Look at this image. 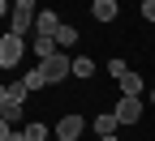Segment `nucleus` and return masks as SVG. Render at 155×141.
Returning <instances> with one entry per match:
<instances>
[{"instance_id": "12", "label": "nucleus", "mask_w": 155, "mask_h": 141, "mask_svg": "<svg viewBox=\"0 0 155 141\" xmlns=\"http://www.w3.org/2000/svg\"><path fill=\"white\" fill-rule=\"evenodd\" d=\"M73 77H82V81L95 77V60H91V56H73Z\"/></svg>"}, {"instance_id": "5", "label": "nucleus", "mask_w": 155, "mask_h": 141, "mask_svg": "<svg viewBox=\"0 0 155 141\" xmlns=\"http://www.w3.org/2000/svg\"><path fill=\"white\" fill-rule=\"evenodd\" d=\"M35 9L30 5H13V13H9V34H22L26 38V30H35Z\"/></svg>"}, {"instance_id": "2", "label": "nucleus", "mask_w": 155, "mask_h": 141, "mask_svg": "<svg viewBox=\"0 0 155 141\" xmlns=\"http://www.w3.org/2000/svg\"><path fill=\"white\" fill-rule=\"evenodd\" d=\"M35 69L48 77V86H61L65 77H73V60H69L65 51H56V56H48V60H39Z\"/></svg>"}, {"instance_id": "20", "label": "nucleus", "mask_w": 155, "mask_h": 141, "mask_svg": "<svg viewBox=\"0 0 155 141\" xmlns=\"http://www.w3.org/2000/svg\"><path fill=\"white\" fill-rule=\"evenodd\" d=\"M147 103H151V107H155V86H151V90H147Z\"/></svg>"}, {"instance_id": "11", "label": "nucleus", "mask_w": 155, "mask_h": 141, "mask_svg": "<svg viewBox=\"0 0 155 141\" xmlns=\"http://www.w3.org/2000/svg\"><path fill=\"white\" fill-rule=\"evenodd\" d=\"M116 128H121V124H116L112 111H99V115H95V133H99V137H116Z\"/></svg>"}, {"instance_id": "17", "label": "nucleus", "mask_w": 155, "mask_h": 141, "mask_svg": "<svg viewBox=\"0 0 155 141\" xmlns=\"http://www.w3.org/2000/svg\"><path fill=\"white\" fill-rule=\"evenodd\" d=\"M142 22L155 26V0H142Z\"/></svg>"}, {"instance_id": "18", "label": "nucleus", "mask_w": 155, "mask_h": 141, "mask_svg": "<svg viewBox=\"0 0 155 141\" xmlns=\"http://www.w3.org/2000/svg\"><path fill=\"white\" fill-rule=\"evenodd\" d=\"M13 137V124H9V120H0V141H9Z\"/></svg>"}, {"instance_id": "14", "label": "nucleus", "mask_w": 155, "mask_h": 141, "mask_svg": "<svg viewBox=\"0 0 155 141\" xmlns=\"http://www.w3.org/2000/svg\"><path fill=\"white\" fill-rule=\"evenodd\" d=\"M22 133H26V141H48V133H52V128L43 124V120H30V124H26Z\"/></svg>"}, {"instance_id": "16", "label": "nucleus", "mask_w": 155, "mask_h": 141, "mask_svg": "<svg viewBox=\"0 0 155 141\" xmlns=\"http://www.w3.org/2000/svg\"><path fill=\"white\" fill-rule=\"evenodd\" d=\"M125 73H129V64H125L121 56H112V60H108V77H112V81H121Z\"/></svg>"}, {"instance_id": "3", "label": "nucleus", "mask_w": 155, "mask_h": 141, "mask_svg": "<svg viewBox=\"0 0 155 141\" xmlns=\"http://www.w3.org/2000/svg\"><path fill=\"white\" fill-rule=\"evenodd\" d=\"M22 56H26V38L5 30V43H0V69H17V64H22Z\"/></svg>"}, {"instance_id": "13", "label": "nucleus", "mask_w": 155, "mask_h": 141, "mask_svg": "<svg viewBox=\"0 0 155 141\" xmlns=\"http://www.w3.org/2000/svg\"><path fill=\"white\" fill-rule=\"evenodd\" d=\"M22 86H26V90L35 94V90H43V86H48V77L39 73V69H26V73H22Z\"/></svg>"}, {"instance_id": "4", "label": "nucleus", "mask_w": 155, "mask_h": 141, "mask_svg": "<svg viewBox=\"0 0 155 141\" xmlns=\"http://www.w3.org/2000/svg\"><path fill=\"white\" fill-rule=\"evenodd\" d=\"M142 107H147L142 98H125V94H121V98H116V107H112V115H116V124L129 128V124H138V120H142Z\"/></svg>"}, {"instance_id": "21", "label": "nucleus", "mask_w": 155, "mask_h": 141, "mask_svg": "<svg viewBox=\"0 0 155 141\" xmlns=\"http://www.w3.org/2000/svg\"><path fill=\"white\" fill-rule=\"evenodd\" d=\"M9 141H26V133H17V128H13V137H9Z\"/></svg>"}, {"instance_id": "25", "label": "nucleus", "mask_w": 155, "mask_h": 141, "mask_svg": "<svg viewBox=\"0 0 155 141\" xmlns=\"http://www.w3.org/2000/svg\"><path fill=\"white\" fill-rule=\"evenodd\" d=\"M52 141H65V137H52Z\"/></svg>"}, {"instance_id": "23", "label": "nucleus", "mask_w": 155, "mask_h": 141, "mask_svg": "<svg viewBox=\"0 0 155 141\" xmlns=\"http://www.w3.org/2000/svg\"><path fill=\"white\" fill-rule=\"evenodd\" d=\"M13 5H30V9H35V0H13Z\"/></svg>"}, {"instance_id": "19", "label": "nucleus", "mask_w": 155, "mask_h": 141, "mask_svg": "<svg viewBox=\"0 0 155 141\" xmlns=\"http://www.w3.org/2000/svg\"><path fill=\"white\" fill-rule=\"evenodd\" d=\"M13 13V0H0V17H9Z\"/></svg>"}, {"instance_id": "9", "label": "nucleus", "mask_w": 155, "mask_h": 141, "mask_svg": "<svg viewBox=\"0 0 155 141\" xmlns=\"http://www.w3.org/2000/svg\"><path fill=\"white\" fill-rule=\"evenodd\" d=\"M116 86H121V94H125V98H142V94H147V86H142V77L134 73V69H129V73H125V77H121V81H116Z\"/></svg>"}, {"instance_id": "8", "label": "nucleus", "mask_w": 155, "mask_h": 141, "mask_svg": "<svg viewBox=\"0 0 155 141\" xmlns=\"http://www.w3.org/2000/svg\"><path fill=\"white\" fill-rule=\"evenodd\" d=\"M30 51H35V60H48V56H56L61 47H56L52 34H35V38H30Z\"/></svg>"}, {"instance_id": "7", "label": "nucleus", "mask_w": 155, "mask_h": 141, "mask_svg": "<svg viewBox=\"0 0 155 141\" xmlns=\"http://www.w3.org/2000/svg\"><path fill=\"white\" fill-rule=\"evenodd\" d=\"M61 26H65V22H61L52 9H43V13L35 17V34H52V38H56V30H61Z\"/></svg>"}, {"instance_id": "15", "label": "nucleus", "mask_w": 155, "mask_h": 141, "mask_svg": "<svg viewBox=\"0 0 155 141\" xmlns=\"http://www.w3.org/2000/svg\"><path fill=\"white\" fill-rule=\"evenodd\" d=\"M73 43H78V30H73V26L65 22L61 30H56V47H61V51H65V47H73Z\"/></svg>"}, {"instance_id": "26", "label": "nucleus", "mask_w": 155, "mask_h": 141, "mask_svg": "<svg viewBox=\"0 0 155 141\" xmlns=\"http://www.w3.org/2000/svg\"><path fill=\"white\" fill-rule=\"evenodd\" d=\"M0 43H5V34H0Z\"/></svg>"}, {"instance_id": "10", "label": "nucleus", "mask_w": 155, "mask_h": 141, "mask_svg": "<svg viewBox=\"0 0 155 141\" xmlns=\"http://www.w3.org/2000/svg\"><path fill=\"white\" fill-rule=\"evenodd\" d=\"M91 17L104 22V26H112L116 22V0H95V5H91Z\"/></svg>"}, {"instance_id": "1", "label": "nucleus", "mask_w": 155, "mask_h": 141, "mask_svg": "<svg viewBox=\"0 0 155 141\" xmlns=\"http://www.w3.org/2000/svg\"><path fill=\"white\" fill-rule=\"evenodd\" d=\"M26 98H30V90H26L22 81H13V86H9V98L0 103V120L22 124V115H26Z\"/></svg>"}, {"instance_id": "22", "label": "nucleus", "mask_w": 155, "mask_h": 141, "mask_svg": "<svg viewBox=\"0 0 155 141\" xmlns=\"http://www.w3.org/2000/svg\"><path fill=\"white\" fill-rule=\"evenodd\" d=\"M5 98H9V86H0V103H5Z\"/></svg>"}, {"instance_id": "6", "label": "nucleus", "mask_w": 155, "mask_h": 141, "mask_svg": "<svg viewBox=\"0 0 155 141\" xmlns=\"http://www.w3.org/2000/svg\"><path fill=\"white\" fill-rule=\"evenodd\" d=\"M82 133H86V120L78 115V111H69V115H61V124H56V133H52V137H65V141H78Z\"/></svg>"}, {"instance_id": "24", "label": "nucleus", "mask_w": 155, "mask_h": 141, "mask_svg": "<svg viewBox=\"0 0 155 141\" xmlns=\"http://www.w3.org/2000/svg\"><path fill=\"white\" fill-rule=\"evenodd\" d=\"M99 141H121V137H99Z\"/></svg>"}]
</instances>
